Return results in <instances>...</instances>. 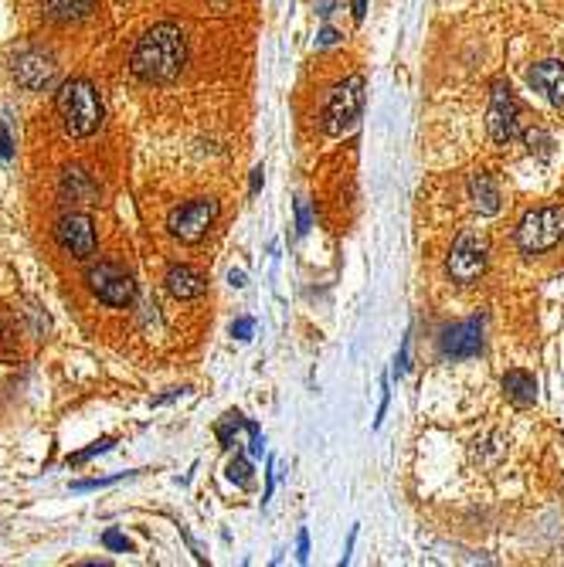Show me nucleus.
Listing matches in <instances>:
<instances>
[{
	"label": "nucleus",
	"instance_id": "11",
	"mask_svg": "<svg viewBox=\"0 0 564 567\" xmlns=\"http://www.w3.org/2000/svg\"><path fill=\"white\" fill-rule=\"evenodd\" d=\"M439 350L446 360H469L483 350V320H463L446 326L439 340Z\"/></svg>",
	"mask_w": 564,
	"mask_h": 567
},
{
	"label": "nucleus",
	"instance_id": "31",
	"mask_svg": "<svg viewBox=\"0 0 564 567\" xmlns=\"http://www.w3.org/2000/svg\"><path fill=\"white\" fill-rule=\"evenodd\" d=\"M228 282H232L235 289H242V286H245V272H235V269H232V272H228Z\"/></svg>",
	"mask_w": 564,
	"mask_h": 567
},
{
	"label": "nucleus",
	"instance_id": "1",
	"mask_svg": "<svg viewBox=\"0 0 564 567\" xmlns=\"http://www.w3.org/2000/svg\"><path fill=\"white\" fill-rule=\"evenodd\" d=\"M187 65V41L177 24H153V28L136 41L130 55V72L140 82L167 85L184 72Z\"/></svg>",
	"mask_w": 564,
	"mask_h": 567
},
{
	"label": "nucleus",
	"instance_id": "25",
	"mask_svg": "<svg viewBox=\"0 0 564 567\" xmlns=\"http://www.w3.org/2000/svg\"><path fill=\"white\" fill-rule=\"evenodd\" d=\"M245 428H249V438H252L249 452H252V455H262V432H259V425H255V422H245Z\"/></svg>",
	"mask_w": 564,
	"mask_h": 567
},
{
	"label": "nucleus",
	"instance_id": "24",
	"mask_svg": "<svg viewBox=\"0 0 564 567\" xmlns=\"http://www.w3.org/2000/svg\"><path fill=\"white\" fill-rule=\"evenodd\" d=\"M313 225V218H310V208H306V201H296V231L299 235H306Z\"/></svg>",
	"mask_w": 564,
	"mask_h": 567
},
{
	"label": "nucleus",
	"instance_id": "4",
	"mask_svg": "<svg viewBox=\"0 0 564 567\" xmlns=\"http://www.w3.org/2000/svg\"><path fill=\"white\" fill-rule=\"evenodd\" d=\"M486 262H490V242H486V235L466 228V231H459V238L452 242L446 272L452 282H459V286H473V282L486 272Z\"/></svg>",
	"mask_w": 564,
	"mask_h": 567
},
{
	"label": "nucleus",
	"instance_id": "15",
	"mask_svg": "<svg viewBox=\"0 0 564 567\" xmlns=\"http://www.w3.org/2000/svg\"><path fill=\"white\" fill-rule=\"evenodd\" d=\"M466 191H469V201H473V208L480 211V214H486V218H493V214L500 211V187H497V180L486 174V170H480V174L469 177Z\"/></svg>",
	"mask_w": 564,
	"mask_h": 567
},
{
	"label": "nucleus",
	"instance_id": "29",
	"mask_svg": "<svg viewBox=\"0 0 564 567\" xmlns=\"http://www.w3.org/2000/svg\"><path fill=\"white\" fill-rule=\"evenodd\" d=\"M367 17V0H354V21L361 24Z\"/></svg>",
	"mask_w": 564,
	"mask_h": 567
},
{
	"label": "nucleus",
	"instance_id": "9",
	"mask_svg": "<svg viewBox=\"0 0 564 567\" xmlns=\"http://www.w3.org/2000/svg\"><path fill=\"white\" fill-rule=\"evenodd\" d=\"M55 242L62 245L72 259L85 262L89 255H96V225H92L89 214L68 211L58 218V225H55Z\"/></svg>",
	"mask_w": 564,
	"mask_h": 567
},
{
	"label": "nucleus",
	"instance_id": "14",
	"mask_svg": "<svg viewBox=\"0 0 564 567\" xmlns=\"http://www.w3.org/2000/svg\"><path fill=\"white\" fill-rule=\"evenodd\" d=\"M62 197L68 204H85V208H92V204H99V184L85 174L82 167H65Z\"/></svg>",
	"mask_w": 564,
	"mask_h": 567
},
{
	"label": "nucleus",
	"instance_id": "22",
	"mask_svg": "<svg viewBox=\"0 0 564 567\" xmlns=\"http://www.w3.org/2000/svg\"><path fill=\"white\" fill-rule=\"evenodd\" d=\"M252 333H255V320H249V316H242V320H235L232 323V337L235 340H252Z\"/></svg>",
	"mask_w": 564,
	"mask_h": 567
},
{
	"label": "nucleus",
	"instance_id": "3",
	"mask_svg": "<svg viewBox=\"0 0 564 567\" xmlns=\"http://www.w3.org/2000/svg\"><path fill=\"white\" fill-rule=\"evenodd\" d=\"M514 238L524 255L551 252V248L561 245V238H564V208L561 204H544V208L527 211L524 218H520Z\"/></svg>",
	"mask_w": 564,
	"mask_h": 567
},
{
	"label": "nucleus",
	"instance_id": "6",
	"mask_svg": "<svg viewBox=\"0 0 564 567\" xmlns=\"http://www.w3.org/2000/svg\"><path fill=\"white\" fill-rule=\"evenodd\" d=\"M218 214H221L218 201H211V197H194V201H184V204H177V208L170 211L167 228H170V235H174L177 242L198 245L201 238H208V231L215 228Z\"/></svg>",
	"mask_w": 564,
	"mask_h": 567
},
{
	"label": "nucleus",
	"instance_id": "23",
	"mask_svg": "<svg viewBox=\"0 0 564 567\" xmlns=\"http://www.w3.org/2000/svg\"><path fill=\"white\" fill-rule=\"evenodd\" d=\"M14 157V140H11V130L7 123L0 119V160H11Z\"/></svg>",
	"mask_w": 564,
	"mask_h": 567
},
{
	"label": "nucleus",
	"instance_id": "12",
	"mask_svg": "<svg viewBox=\"0 0 564 567\" xmlns=\"http://www.w3.org/2000/svg\"><path fill=\"white\" fill-rule=\"evenodd\" d=\"M527 82H531V89L541 92L551 106L564 109V62H558V58L537 62L531 72H527Z\"/></svg>",
	"mask_w": 564,
	"mask_h": 567
},
{
	"label": "nucleus",
	"instance_id": "7",
	"mask_svg": "<svg viewBox=\"0 0 564 567\" xmlns=\"http://www.w3.org/2000/svg\"><path fill=\"white\" fill-rule=\"evenodd\" d=\"M85 282H89V292L106 306H130L136 299V282L126 269H119L116 262H99L89 265L85 272Z\"/></svg>",
	"mask_w": 564,
	"mask_h": 567
},
{
	"label": "nucleus",
	"instance_id": "8",
	"mask_svg": "<svg viewBox=\"0 0 564 567\" xmlns=\"http://www.w3.org/2000/svg\"><path fill=\"white\" fill-rule=\"evenodd\" d=\"M486 126H490V140L497 146H507L520 136V102L514 99L510 85L497 82L490 96V113H486Z\"/></svg>",
	"mask_w": 564,
	"mask_h": 567
},
{
	"label": "nucleus",
	"instance_id": "2",
	"mask_svg": "<svg viewBox=\"0 0 564 567\" xmlns=\"http://www.w3.org/2000/svg\"><path fill=\"white\" fill-rule=\"evenodd\" d=\"M55 113L68 136L85 140L102 126V96L89 79H65L55 92Z\"/></svg>",
	"mask_w": 564,
	"mask_h": 567
},
{
	"label": "nucleus",
	"instance_id": "13",
	"mask_svg": "<svg viewBox=\"0 0 564 567\" xmlns=\"http://www.w3.org/2000/svg\"><path fill=\"white\" fill-rule=\"evenodd\" d=\"M164 286L174 299H184L187 303V299H198L208 292V279H204L198 269H191V265H170Z\"/></svg>",
	"mask_w": 564,
	"mask_h": 567
},
{
	"label": "nucleus",
	"instance_id": "27",
	"mask_svg": "<svg viewBox=\"0 0 564 567\" xmlns=\"http://www.w3.org/2000/svg\"><path fill=\"white\" fill-rule=\"evenodd\" d=\"M337 41H340V34L333 28H323L320 34H316V45L320 48H330V45H337Z\"/></svg>",
	"mask_w": 564,
	"mask_h": 567
},
{
	"label": "nucleus",
	"instance_id": "10",
	"mask_svg": "<svg viewBox=\"0 0 564 567\" xmlns=\"http://www.w3.org/2000/svg\"><path fill=\"white\" fill-rule=\"evenodd\" d=\"M14 79L21 89H28V92H45L51 89V82H55V75H58V65H55V58L48 55V51H41V48H28V51H21V55L14 58Z\"/></svg>",
	"mask_w": 564,
	"mask_h": 567
},
{
	"label": "nucleus",
	"instance_id": "18",
	"mask_svg": "<svg viewBox=\"0 0 564 567\" xmlns=\"http://www.w3.org/2000/svg\"><path fill=\"white\" fill-rule=\"evenodd\" d=\"M102 547H106V551H116V554H130L133 551L130 537H123L119 530H106V534H102Z\"/></svg>",
	"mask_w": 564,
	"mask_h": 567
},
{
	"label": "nucleus",
	"instance_id": "26",
	"mask_svg": "<svg viewBox=\"0 0 564 567\" xmlns=\"http://www.w3.org/2000/svg\"><path fill=\"white\" fill-rule=\"evenodd\" d=\"M296 557H299V561H310V534H306V530H299V544H296Z\"/></svg>",
	"mask_w": 564,
	"mask_h": 567
},
{
	"label": "nucleus",
	"instance_id": "16",
	"mask_svg": "<svg viewBox=\"0 0 564 567\" xmlns=\"http://www.w3.org/2000/svg\"><path fill=\"white\" fill-rule=\"evenodd\" d=\"M96 0H41V11L55 24H75L92 14Z\"/></svg>",
	"mask_w": 564,
	"mask_h": 567
},
{
	"label": "nucleus",
	"instance_id": "28",
	"mask_svg": "<svg viewBox=\"0 0 564 567\" xmlns=\"http://www.w3.org/2000/svg\"><path fill=\"white\" fill-rule=\"evenodd\" d=\"M340 0H316V14L323 17V21H327V17L333 14V7H337Z\"/></svg>",
	"mask_w": 564,
	"mask_h": 567
},
{
	"label": "nucleus",
	"instance_id": "17",
	"mask_svg": "<svg viewBox=\"0 0 564 567\" xmlns=\"http://www.w3.org/2000/svg\"><path fill=\"white\" fill-rule=\"evenodd\" d=\"M503 394H507L510 401H514L517 408H531L537 401V381L534 374L520 371V367H514V371L503 374Z\"/></svg>",
	"mask_w": 564,
	"mask_h": 567
},
{
	"label": "nucleus",
	"instance_id": "21",
	"mask_svg": "<svg viewBox=\"0 0 564 567\" xmlns=\"http://www.w3.org/2000/svg\"><path fill=\"white\" fill-rule=\"evenodd\" d=\"M408 367H412V337L401 340V350H398V360H395V377H405Z\"/></svg>",
	"mask_w": 564,
	"mask_h": 567
},
{
	"label": "nucleus",
	"instance_id": "30",
	"mask_svg": "<svg viewBox=\"0 0 564 567\" xmlns=\"http://www.w3.org/2000/svg\"><path fill=\"white\" fill-rule=\"evenodd\" d=\"M262 191V167L252 170V184H249V194H259Z\"/></svg>",
	"mask_w": 564,
	"mask_h": 567
},
{
	"label": "nucleus",
	"instance_id": "20",
	"mask_svg": "<svg viewBox=\"0 0 564 567\" xmlns=\"http://www.w3.org/2000/svg\"><path fill=\"white\" fill-rule=\"evenodd\" d=\"M249 472H252V466H249V459H242V455H235V459L228 462V479L238 486L249 483Z\"/></svg>",
	"mask_w": 564,
	"mask_h": 567
},
{
	"label": "nucleus",
	"instance_id": "5",
	"mask_svg": "<svg viewBox=\"0 0 564 567\" xmlns=\"http://www.w3.org/2000/svg\"><path fill=\"white\" fill-rule=\"evenodd\" d=\"M364 109V75H350L330 92L327 106H323V133L327 136H344L350 126L361 119Z\"/></svg>",
	"mask_w": 564,
	"mask_h": 567
},
{
	"label": "nucleus",
	"instance_id": "19",
	"mask_svg": "<svg viewBox=\"0 0 564 567\" xmlns=\"http://www.w3.org/2000/svg\"><path fill=\"white\" fill-rule=\"evenodd\" d=\"M109 445H113V438H99V442H92L89 449H82V452H75V455H68V466H79V462H85V459H92V455H102L109 449Z\"/></svg>",
	"mask_w": 564,
	"mask_h": 567
}]
</instances>
